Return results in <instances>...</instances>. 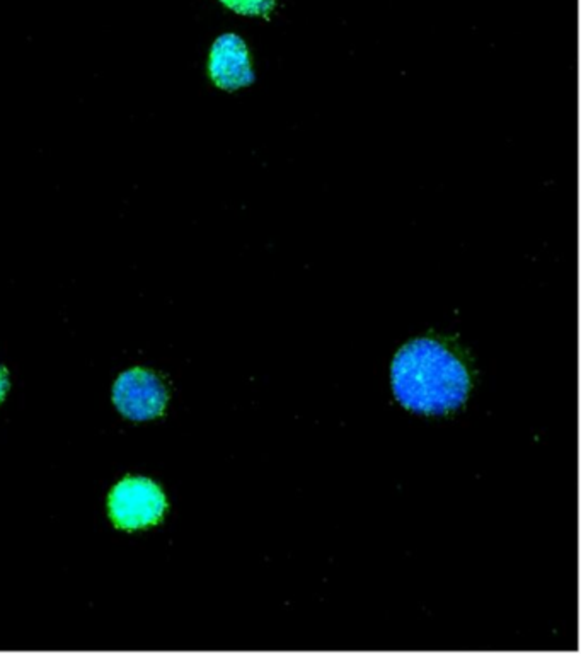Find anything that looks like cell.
<instances>
[{
	"instance_id": "cell-2",
	"label": "cell",
	"mask_w": 581,
	"mask_h": 654,
	"mask_svg": "<svg viewBox=\"0 0 581 654\" xmlns=\"http://www.w3.org/2000/svg\"><path fill=\"white\" fill-rule=\"evenodd\" d=\"M166 496L159 485L142 477L125 479L112 489L109 511L116 525L125 530H137L153 525L166 511Z\"/></svg>"
},
{
	"instance_id": "cell-5",
	"label": "cell",
	"mask_w": 581,
	"mask_h": 654,
	"mask_svg": "<svg viewBox=\"0 0 581 654\" xmlns=\"http://www.w3.org/2000/svg\"><path fill=\"white\" fill-rule=\"evenodd\" d=\"M227 7L246 16H264L275 6V0H222Z\"/></svg>"
},
{
	"instance_id": "cell-1",
	"label": "cell",
	"mask_w": 581,
	"mask_h": 654,
	"mask_svg": "<svg viewBox=\"0 0 581 654\" xmlns=\"http://www.w3.org/2000/svg\"><path fill=\"white\" fill-rule=\"evenodd\" d=\"M469 384L466 366L431 339L411 341L392 363L394 394L416 413L443 414L457 409L466 400Z\"/></svg>"
},
{
	"instance_id": "cell-4",
	"label": "cell",
	"mask_w": 581,
	"mask_h": 654,
	"mask_svg": "<svg viewBox=\"0 0 581 654\" xmlns=\"http://www.w3.org/2000/svg\"><path fill=\"white\" fill-rule=\"evenodd\" d=\"M208 70L212 80L225 91H236L254 82L249 51L236 34H223L210 51Z\"/></svg>"
},
{
	"instance_id": "cell-6",
	"label": "cell",
	"mask_w": 581,
	"mask_h": 654,
	"mask_svg": "<svg viewBox=\"0 0 581 654\" xmlns=\"http://www.w3.org/2000/svg\"><path fill=\"white\" fill-rule=\"evenodd\" d=\"M7 390H9L7 373H6V370H2V368H0V400L4 399V395L7 394Z\"/></svg>"
},
{
	"instance_id": "cell-3",
	"label": "cell",
	"mask_w": 581,
	"mask_h": 654,
	"mask_svg": "<svg viewBox=\"0 0 581 654\" xmlns=\"http://www.w3.org/2000/svg\"><path fill=\"white\" fill-rule=\"evenodd\" d=\"M166 402V387L152 372L135 368L123 373L114 385V404L126 418L135 421H147L161 416Z\"/></svg>"
}]
</instances>
